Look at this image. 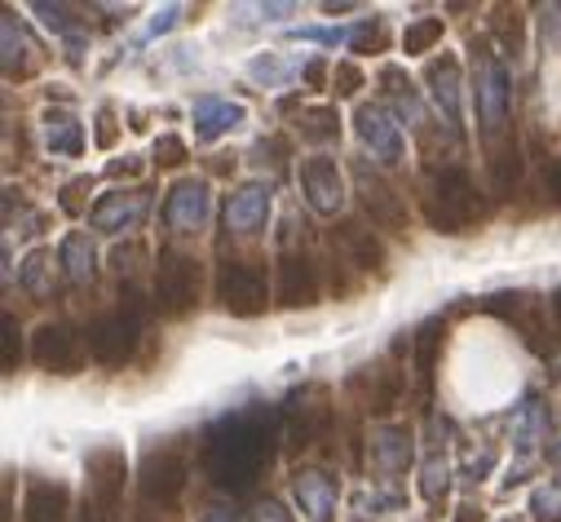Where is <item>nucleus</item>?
<instances>
[{
	"label": "nucleus",
	"mask_w": 561,
	"mask_h": 522,
	"mask_svg": "<svg viewBox=\"0 0 561 522\" xmlns=\"http://www.w3.org/2000/svg\"><path fill=\"white\" fill-rule=\"evenodd\" d=\"M486 169H491V186H495V195L500 200H513L517 195V186H522V147L513 143V138H504V143H495V147H486Z\"/></svg>",
	"instance_id": "nucleus-27"
},
{
	"label": "nucleus",
	"mask_w": 561,
	"mask_h": 522,
	"mask_svg": "<svg viewBox=\"0 0 561 522\" xmlns=\"http://www.w3.org/2000/svg\"><path fill=\"white\" fill-rule=\"evenodd\" d=\"M58 266L67 271L71 284H89V280H93V271H98V248H93V239H89L84 230H76V235L62 239V248H58Z\"/></svg>",
	"instance_id": "nucleus-31"
},
{
	"label": "nucleus",
	"mask_w": 561,
	"mask_h": 522,
	"mask_svg": "<svg viewBox=\"0 0 561 522\" xmlns=\"http://www.w3.org/2000/svg\"><path fill=\"white\" fill-rule=\"evenodd\" d=\"M535 522H561V487L552 491H535Z\"/></svg>",
	"instance_id": "nucleus-46"
},
{
	"label": "nucleus",
	"mask_w": 561,
	"mask_h": 522,
	"mask_svg": "<svg viewBox=\"0 0 561 522\" xmlns=\"http://www.w3.org/2000/svg\"><path fill=\"white\" fill-rule=\"evenodd\" d=\"M32 363L45 367V372L71 376L84 363V337L71 324H41L36 337H32Z\"/></svg>",
	"instance_id": "nucleus-15"
},
{
	"label": "nucleus",
	"mask_w": 561,
	"mask_h": 522,
	"mask_svg": "<svg viewBox=\"0 0 561 522\" xmlns=\"http://www.w3.org/2000/svg\"><path fill=\"white\" fill-rule=\"evenodd\" d=\"M32 10L45 19L49 32H58V36L67 41V58L80 63V54H84V45H89V23H80L71 5H45V0H36Z\"/></svg>",
	"instance_id": "nucleus-28"
},
{
	"label": "nucleus",
	"mask_w": 561,
	"mask_h": 522,
	"mask_svg": "<svg viewBox=\"0 0 561 522\" xmlns=\"http://www.w3.org/2000/svg\"><path fill=\"white\" fill-rule=\"evenodd\" d=\"M332 248L358 271H385V243L376 239V230L363 217H345L332 226Z\"/></svg>",
	"instance_id": "nucleus-19"
},
{
	"label": "nucleus",
	"mask_w": 561,
	"mask_h": 522,
	"mask_svg": "<svg viewBox=\"0 0 561 522\" xmlns=\"http://www.w3.org/2000/svg\"><path fill=\"white\" fill-rule=\"evenodd\" d=\"M301 76H306V84H310V89H319V84L328 80V63H319V58H314V63H310Z\"/></svg>",
	"instance_id": "nucleus-50"
},
{
	"label": "nucleus",
	"mask_w": 561,
	"mask_h": 522,
	"mask_svg": "<svg viewBox=\"0 0 561 522\" xmlns=\"http://www.w3.org/2000/svg\"><path fill=\"white\" fill-rule=\"evenodd\" d=\"M213 297L226 315L234 319H256L270 306V275H265V261L252 257H221L217 280H213Z\"/></svg>",
	"instance_id": "nucleus-4"
},
{
	"label": "nucleus",
	"mask_w": 561,
	"mask_h": 522,
	"mask_svg": "<svg viewBox=\"0 0 561 522\" xmlns=\"http://www.w3.org/2000/svg\"><path fill=\"white\" fill-rule=\"evenodd\" d=\"M213 213V191L204 178H178L164 195V226L173 235H199Z\"/></svg>",
	"instance_id": "nucleus-13"
},
{
	"label": "nucleus",
	"mask_w": 561,
	"mask_h": 522,
	"mask_svg": "<svg viewBox=\"0 0 561 522\" xmlns=\"http://www.w3.org/2000/svg\"><path fill=\"white\" fill-rule=\"evenodd\" d=\"M425 80H430V93H434V102H438V111H443L447 128H451V134H460V128H465V84H460V58H456V54L434 58V63H430V71H425Z\"/></svg>",
	"instance_id": "nucleus-21"
},
{
	"label": "nucleus",
	"mask_w": 561,
	"mask_h": 522,
	"mask_svg": "<svg viewBox=\"0 0 561 522\" xmlns=\"http://www.w3.org/2000/svg\"><path fill=\"white\" fill-rule=\"evenodd\" d=\"M256 522H288V518H284V509H278L274 500H265V504L256 509Z\"/></svg>",
	"instance_id": "nucleus-52"
},
{
	"label": "nucleus",
	"mask_w": 561,
	"mask_h": 522,
	"mask_svg": "<svg viewBox=\"0 0 561 522\" xmlns=\"http://www.w3.org/2000/svg\"><path fill=\"white\" fill-rule=\"evenodd\" d=\"M288 156H293V143H288V138H278V134H274V138H261V143L252 147V164H270V169H274V164H284Z\"/></svg>",
	"instance_id": "nucleus-40"
},
{
	"label": "nucleus",
	"mask_w": 561,
	"mask_h": 522,
	"mask_svg": "<svg viewBox=\"0 0 561 522\" xmlns=\"http://www.w3.org/2000/svg\"><path fill=\"white\" fill-rule=\"evenodd\" d=\"M548 306H552V315H557V324H561V288L548 297Z\"/></svg>",
	"instance_id": "nucleus-56"
},
{
	"label": "nucleus",
	"mask_w": 561,
	"mask_h": 522,
	"mask_svg": "<svg viewBox=\"0 0 561 522\" xmlns=\"http://www.w3.org/2000/svg\"><path fill=\"white\" fill-rule=\"evenodd\" d=\"M491 32L500 36V58H522V45H526V36H522V10H495V23H491Z\"/></svg>",
	"instance_id": "nucleus-34"
},
{
	"label": "nucleus",
	"mask_w": 561,
	"mask_h": 522,
	"mask_svg": "<svg viewBox=\"0 0 561 522\" xmlns=\"http://www.w3.org/2000/svg\"><path fill=\"white\" fill-rule=\"evenodd\" d=\"M297 178H301V195H306V204L314 213H323V217H336L341 213V204H345V178H341V164L332 156L301 160V173Z\"/></svg>",
	"instance_id": "nucleus-17"
},
{
	"label": "nucleus",
	"mask_w": 561,
	"mask_h": 522,
	"mask_svg": "<svg viewBox=\"0 0 561 522\" xmlns=\"http://www.w3.org/2000/svg\"><path fill=\"white\" fill-rule=\"evenodd\" d=\"M548 461H552V465H557V469H561V439H557V443H552V447H548Z\"/></svg>",
	"instance_id": "nucleus-55"
},
{
	"label": "nucleus",
	"mask_w": 561,
	"mask_h": 522,
	"mask_svg": "<svg viewBox=\"0 0 561 522\" xmlns=\"http://www.w3.org/2000/svg\"><path fill=\"white\" fill-rule=\"evenodd\" d=\"M371 452H376L380 469L402 474V469L411 465V430H407V425H380V430L371 434Z\"/></svg>",
	"instance_id": "nucleus-32"
},
{
	"label": "nucleus",
	"mask_w": 561,
	"mask_h": 522,
	"mask_svg": "<svg viewBox=\"0 0 561 522\" xmlns=\"http://www.w3.org/2000/svg\"><path fill=\"white\" fill-rule=\"evenodd\" d=\"M486 310L500 315L508 328L522 332V341L535 350V354H548V328H543V302L535 293H500V297H486Z\"/></svg>",
	"instance_id": "nucleus-18"
},
{
	"label": "nucleus",
	"mask_w": 561,
	"mask_h": 522,
	"mask_svg": "<svg viewBox=\"0 0 561 522\" xmlns=\"http://www.w3.org/2000/svg\"><path fill=\"white\" fill-rule=\"evenodd\" d=\"M270 204H274V191L265 182H243L226 195V230L234 235H261L265 222H270Z\"/></svg>",
	"instance_id": "nucleus-20"
},
{
	"label": "nucleus",
	"mask_w": 561,
	"mask_h": 522,
	"mask_svg": "<svg viewBox=\"0 0 561 522\" xmlns=\"http://www.w3.org/2000/svg\"><path fill=\"white\" fill-rule=\"evenodd\" d=\"M274 297L278 306L288 310H310L323 297V280L310 252H284L278 257V271H274Z\"/></svg>",
	"instance_id": "nucleus-12"
},
{
	"label": "nucleus",
	"mask_w": 561,
	"mask_h": 522,
	"mask_svg": "<svg viewBox=\"0 0 561 522\" xmlns=\"http://www.w3.org/2000/svg\"><path fill=\"white\" fill-rule=\"evenodd\" d=\"M345 395L367 417H389L398 408V399H402V372L389 359H371V363H363V367H354L345 376Z\"/></svg>",
	"instance_id": "nucleus-10"
},
{
	"label": "nucleus",
	"mask_w": 561,
	"mask_h": 522,
	"mask_svg": "<svg viewBox=\"0 0 561 522\" xmlns=\"http://www.w3.org/2000/svg\"><path fill=\"white\" fill-rule=\"evenodd\" d=\"M0 36H5V76L10 80H27L36 67V49L27 41V32L19 27L14 10H5V23H0Z\"/></svg>",
	"instance_id": "nucleus-30"
},
{
	"label": "nucleus",
	"mask_w": 561,
	"mask_h": 522,
	"mask_svg": "<svg viewBox=\"0 0 561 522\" xmlns=\"http://www.w3.org/2000/svg\"><path fill=\"white\" fill-rule=\"evenodd\" d=\"M354 186L363 200V213L371 217V226L389 230V235H407V195L376 169L354 164Z\"/></svg>",
	"instance_id": "nucleus-11"
},
{
	"label": "nucleus",
	"mask_w": 561,
	"mask_h": 522,
	"mask_svg": "<svg viewBox=\"0 0 561 522\" xmlns=\"http://www.w3.org/2000/svg\"><path fill=\"white\" fill-rule=\"evenodd\" d=\"M49 261H54V257H49L45 248H36V252L27 257V266H23V288H27V293H36V297H45V293H49V280H45V275L54 271Z\"/></svg>",
	"instance_id": "nucleus-38"
},
{
	"label": "nucleus",
	"mask_w": 561,
	"mask_h": 522,
	"mask_svg": "<svg viewBox=\"0 0 561 522\" xmlns=\"http://www.w3.org/2000/svg\"><path fill=\"white\" fill-rule=\"evenodd\" d=\"M98 147H115V115H111V106L98 111Z\"/></svg>",
	"instance_id": "nucleus-49"
},
{
	"label": "nucleus",
	"mask_w": 561,
	"mask_h": 522,
	"mask_svg": "<svg viewBox=\"0 0 561 522\" xmlns=\"http://www.w3.org/2000/svg\"><path fill=\"white\" fill-rule=\"evenodd\" d=\"M332 425H336V408H332L328 385H301L284 408V439L293 452H310V447L328 443Z\"/></svg>",
	"instance_id": "nucleus-7"
},
{
	"label": "nucleus",
	"mask_w": 561,
	"mask_h": 522,
	"mask_svg": "<svg viewBox=\"0 0 561 522\" xmlns=\"http://www.w3.org/2000/svg\"><path fill=\"white\" fill-rule=\"evenodd\" d=\"M186 478H191V447L182 439H164L160 447H151L142 456V474H137V487H142V500L147 504H160V509H173L186 491Z\"/></svg>",
	"instance_id": "nucleus-6"
},
{
	"label": "nucleus",
	"mask_w": 561,
	"mask_h": 522,
	"mask_svg": "<svg viewBox=\"0 0 561 522\" xmlns=\"http://www.w3.org/2000/svg\"><path fill=\"white\" fill-rule=\"evenodd\" d=\"M274 430L278 417L270 408H239L226 412L204 434V469L221 491H252L274 456Z\"/></svg>",
	"instance_id": "nucleus-1"
},
{
	"label": "nucleus",
	"mask_w": 561,
	"mask_h": 522,
	"mask_svg": "<svg viewBox=\"0 0 561 522\" xmlns=\"http://www.w3.org/2000/svg\"><path fill=\"white\" fill-rule=\"evenodd\" d=\"M354 128H358V143L371 151V160H380V164H402V156H407L402 124H398L380 102H358Z\"/></svg>",
	"instance_id": "nucleus-14"
},
{
	"label": "nucleus",
	"mask_w": 561,
	"mask_h": 522,
	"mask_svg": "<svg viewBox=\"0 0 561 522\" xmlns=\"http://www.w3.org/2000/svg\"><path fill=\"white\" fill-rule=\"evenodd\" d=\"M539 191L552 208H561V156H543L539 160Z\"/></svg>",
	"instance_id": "nucleus-39"
},
{
	"label": "nucleus",
	"mask_w": 561,
	"mask_h": 522,
	"mask_svg": "<svg viewBox=\"0 0 561 522\" xmlns=\"http://www.w3.org/2000/svg\"><path fill=\"white\" fill-rule=\"evenodd\" d=\"M178 14H182V10H178V5H169V10H164V14L156 19V23H151V36H160V32H169V27L178 23Z\"/></svg>",
	"instance_id": "nucleus-51"
},
{
	"label": "nucleus",
	"mask_w": 561,
	"mask_h": 522,
	"mask_svg": "<svg viewBox=\"0 0 561 522\" xmlns=\"http://www.w3.org/2000/svg\"><path fill=\"white\" fill-rule=\"evenodd\" d=\"M438 41H443V19H415V23H407V32H402V54H407V58L430 54Z\"/></svg>",
	"instance_id": "nucleus-35"
},
{
	"label": "nucleus",
	"mask_w": 561,
	"mask_h": 522,
	"mask_svg": "<svg viewBox=\"0 0 561 522\" xmlns=\"http://www.w3.org/2000/svg\"><path fill=\"white\" fill-rule=\"evenodd\" d=\"M0 363H5V376H14L23 363V332H19L14 315H5V354H0Z\"/></svg>",
	"instance_id": "nucleus-41"
},
{
	"label": "nucleus",
	"mask_w": 561,
	"mask_h": 522,
	"mask_svg": "<svg viewBox=\"0 0 561 522\" xmlns=\"http://www.w3.org/2000/svg\"><path fill=\"white\" fill-rule=\"evenodd\" d=\"M456 522H482V509H473V504H465V509L456 513Z\"/></svg>",
	"instance_id": "nucleus-54"
},
{
	"label": "nucleus",
	"mask_w": 561,
	"mask_h": 522,
	"mask_svg": "<svg viewBox=\"0 0 561 522\" xmlns=\"http://www.w3.org/2000/svg\"><path fill=\"white\" fill-rule=\"evenodd\" d=\"M191 156H186V143L182 138H173V134H164L160 143H156V164L160 169H182Z\"/></svg>",
	"instance_id": "nucleus-44"
},
{
	"label": "nucleus",
	"mask_w": 561,
	"mask_h": 522,
	"mask_svg": "<svg viewBox=\"0 0 561 522\" xmlns=\"http://www.w3.org/2000/svg\"><path fill=\"white\" fill-rule=\"evenodd\" d=\"M420 478H425V483H420V491H425L430 504H438V500L447 496V461H443L438 447L430 452V461H425V469H420Z\"/></svg>",
	"instance_id": "nucleus-37"
},
{
	"label": "nucleus",
	"mask_w": 561,
	"mask_h": 522,
	"mask_svg": "<svg viewBox=\"0 0 561 522\" xmlns=\"http://www.w3.org/2000/svg\"><path fill=\"white\" fill-rule=\"evenodd\" d=\"M252 80H261L265 89H278V84H288L297 71H301V63H278L274 54H265V58H252Z\"/></svg>",
	"instance_id": "nucleus-36"
},
{
	"label": "nucleus",
	"mask_w": 561,
	"mask_h": 522,
	"mask_svg": "<svg viewBox=\"0 0 561 522\" xmlns=\"http://www.w3.org/2000/svg\"><path fill=\"white\" fill-rule=\"evenodd\" d=\"M137 169H142V164H137V156H124V164H119V160L111 164V173H115V178H119V173H137Z\"/></svg>",
	"instance_id": "nucleus-53"
},
{
	"label": "nucleus",
	"mask_w": 561,
	"mask_h": 522,
	"mask_svg": "<svg viewBox=\"0 0 561 522\" xmlns=\"http://www.w3.org/2000/svg\"><path fill=\"white\" fill-rule=\"evenodd\" d=\"M420 213L438 235H469L478 222H486V195L478 191L473 173L460 164L438 169L425 182V195H420Z\"/></svg>",
	"instance_id": "nucleus-2"
},
{
	"label": "nucleus",
	"mask_w": 561,
	"mask_h": 522,
	"mask_svg": "<svg viewBox=\"0 0 561 522\" xmlns=\"http://www.w3.org/2000/svg\"><path fill=\"white\" fill-rule=\"evenodd\" d=\"M137 341H142V310L137 306L106 310L84 328V345H89L93 363H102V367H124L133 359Z\"/></svg>",
	"instance_id": "nucleus-9"
},
{
	"label": "nucleus",
	"mask_w": 561,
	"mask_h": 522,
	"mask_svg": "<svg viewBox=\"0 0 561 522\" xmlns=\"http://www.w3.org/2000/svg\"><path fill=\"white\" fill-rule=\"evenodd\" d=\"M297 41H319V45H341V41H354L350 27H297L293 32Z\"/></svg>",
	"instance_id": "nucleus-47"
},
{
	"label": "nucleus",
	"mask_w": 561,
	"mask_h": 522,
	"mask_svg": "<svg viewBox=\"0 0 561 522\" xmlns=\"http://www.w3.org/2000/svg\"><path fill=\"white\" fill-rule=\"evenodd\" d=\"M147 213H151V191L147 186H133V191H119L115 186V191L98 195V204L89 208V226L119 235V230H137Z\"/></svg>",
	"instance_id": "nucleus-16"
},
{
	"label": "nucleus",
	"mask_w": 561,
	"mask_h": 522,
	"mask_svg": "<svg viewBox=\"0 0 561 522\" xmlns=\"http://www.w3.org/2000/svg\"><path fill=\"white\" fill-rule=\"evenodd\" d=\"M363 84H367L363 67H354V63H336V71H332V89H336V98H350V93H358Z\"/></svg>",
	"instance_id": "nucleus-43"
},
{
	"label": "nucleus",
	"mask_w": 561,
	"mask_h": 522,
	"mask_svg": "<svg viewBox=\"0 0 561 522\" xmlns=\"http://www.w3.org/2000/svg\"><path fill=\"white\" fill-rule=\"evenodd\" d=\"M191 120H195V138H199V143H217V138H226L230 128H239V124L248 120V111H243L239 102H230V98L204 93V98H195Z\"/></svg>",
	"instance_id": "nucleus-23"
},
{
	"label": "nucleus",
	"mask_w": 561,
	"mask_h": 522,
	"mask_svg": "<svg viewBox=\"0 0 561 522\" xmlns=\"http://www.w3.org/2000/svg\"><path fill=\"white\" fill-rule=\"evenodd\" d=\"M443 341H447V319H425L415 332H411V354H415V381H420V395L434 389V367H438V354H443Z\"/></svg>",
	"instance_id": "nucleus-24"
},
{
	"label": "nucleus",
	"mask_w": 561,
	"mask_h": 522,
	"mask_svg": "<svg viewBox=\"0 0 561 522\" xmlns=\"http://www.w3.org/2000/svg\"><path fill=\"white\" fill-rule=\"evenodd\" d=\"M199 288H204V266L182 252V248H164L160 266H156V310L169 319H182L199 306Z\"/></svg>",
	"instance_id": "nucleus-8"
},
{
	"label": "nucleus",
	"mask_w": 561,
	"mask_h": 522,
	"mask_svg": "<svg viewBox=\"0 0 561 522\" xmlns=\"http://www.w3.org/2000/svg\"><path fill=\"white\" fill-rule=\"evenodd\" d=\"M124 478H128V456L119 447H98L84 461V504L80 522H119V500H124Z\"/></svg>",
	"instance_id": "nucleus-5"
},
{
	"label": "nucleus",
	"mask_w": 561,
	"mask_h": 522,
	"mask_svg": "<svg viewBox=\"0 0 561 522\" xmlns=\"http://www.w3.org/2000/svg\"><path fill=\"white\" fill-rule=\"evenodd\" d=\"M301 138L306 143H336L341 138V115H336V106H310V111H301Z\"/></svg>",
	"instance_id": "nucleus-33"
},
{
	"label": "nucleus",
	"mask_w": 561,
	"mask_h": 522,
	"mask_svg": "<svg viewBox=\"0 0 561 522\" xmlns=\"http://www.w3.org/2000/svg\"><path fill=\"white\" fill-rule=\"evenodd\" d=\"M84 195H89V178H71V182L62 186V200H58L62 213H67V217H80V213H84Z\"/></svg>",
	"instance_id": "nucleus-45"
},
{
	"label": "nucleus",
	"mask_w": 561,
	"mask_h": 522,
	"mask_svg": "<svg viewBox=\"0 0 561 522\" xmlns=\"http://www.w3.org/2000/svg\"><path fill=\"white\" fill-rule=\"evenodd\" d=\"M376 84H380L385 102H393V106H398V115H407L411 124H420V93H415L411 76H407L398 63H385V67L376 71Z\"/></svg>",
	"instance_id": "nucleus-29"
},
{
	"label": "nucleus",
	"mask_w": 561,
	"mask_h": 522,
	"mask_svg": "<svg viewBox=\"0 0 561 522\" xmlns=\"http://www.w3.org/2000/svg\"><path fill=\"white\" fill-rule=\"evenodd\" d=\"M354 54H371V49H385V27H380V19H363L358 27H354Z\"/></svg>",
	"instance_id": "nucleus-42"
},
{
	"label": "nucleus",
	"mask_w": 561,
	"mask_h": 522,
	"mask_svg": "<svg viewBox=\"0 0 561 522\" xmlns=\"http://www.w3.org/2000/svg\"><path fill=\"white\" fill-rule=\"evenodd\" d=\"M41 128H45V147L54 156H67V160L84 156V128H80V120L71 111H54L49 106L45 120H41Z\"/></svg>",
	"instance_id": "nucleus-26"
},
{
	"label": "nucleus",
	"mask_w": 561,
	"mask_h": 522,
	"mask_svg": "<svg viewBox=\"0 0 561 522\" xmlns=\"http://www.w3.org/2000/svg\"><path fill=\"white\" fill-rule=\"evenodd\" d=\"M473 102H478V124H482V138L486 147L504 143V128H508V106H513V80L500 54H491L486 41H473Z\"/></svg>",
	"instance_id": "nucleus-3"
},
{
	"label": "nucleus",
	"mask_w": 561,
	"mask_h": 522,
	"mask_svg": "<svg viewBox=\"0 0 561 522\" xmlns=\"http://www.w3.org/2000/svg\"><path fill=\"white\" fill-rule=\"evenodd\" d=\"M293 496L301 504V513L310 522H336V500H341V487L328 469H297L293 474Z\"/></svg>",
	"instance_id": "nucleus-22"
},
{
	"label": "nucleus",
	"mask_w": 561,
	"mask_h": 522,
	"mask_svg": "<svg viewBox=\"0 0 561 522\" xmlns=\"http://www.w3.org/2000/svg\"><path fill=\"white\" fill-rule=\"evenodd\" d=\"M133 261H142V243H128V248L119 243V248L111 252V266H115V271H133Z\"/></svg>",
	"instance_id": "nucleus-48"
},
{
	"label": "nucleus",
	"mask_w": 561,
	"mask_h": 522,
	"mask_svg": "<svg viewBox=\"0 0 561 522\" xmlns=\"http://www.w3.org/2000/svg\"><path fill=\"white\" fill-rule=\"evenodd\" d=\"M67 487L54 478H32L27 483V500H23V522H67Z\"/></svg>",
	"instance_id": "nucleus-25"
}]
</instances>
